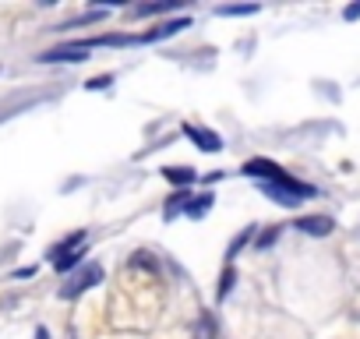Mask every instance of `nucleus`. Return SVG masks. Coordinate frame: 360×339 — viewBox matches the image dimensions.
<instances>
[{
	"label": "nucleus",
	"instance_id": "obj_1",
	"mask_svg": "<svg viewBox=\"0 0 360 339\" xmlns=\"http://www.w3.org/2000/svg\"><path fill=\"white\" fill-rule=\"evenodd\" d=\"M262 191H265V195H269L272 202L286 205V209H293V205H300L304 198H311V195H314V188H311V184H304V181H293L290 174H286L283 181L262 184Z\"/></svg>",
	"mask_w": 360,
	"mask_h": 339
},
{
	"label": "nucleus",
	"instance_id": "obj_2",
	"mask_svg": "<svg viewBox=\"0 0 360 339\" xmlns=\"http://www.w3.org/2000/svg\"><path fill=\"white\" fill-rule=\"evenodd\" d=\"M96 283H103V265L89 262L85 269H78L75 276H68V283L60 286V297H64V300H75V297H82L85 290H92Z\"/></svg>",
	"mask_w": 360,
	"mask_h": 339
},
{
	"label": "nucleus",
	"instance_id": "obj_3",
	"mask_svg": "<svg viewBox=\"0 0 360 339\" xmlns=\"http://www.w3.org/2000/svg\"><path fill=\"white\" fill-rule=\"evenodd\" d=\"M244 177H258L262 184H272V181H283L286 177V170L279 166V162H272V159H248L244 162Z\"/></svg>",
	"mask_w": 360,
	"mask_h": 339
},
{
	"label": "nucleus",
	"instance_id": "obj_4",
	"mask_svg": "<svg viewBox=\"0 0 360 339\" xmlns=\"http://www.w3.org/2000/svg\"><path fill=\"white\" fill-rule=\"evenodd\" d=\"M39 60L43 64H82V60H89V50L82 43H68V46H57L50 53H39Z\"/></svg>",
	"mask_w": 360,
	"mask_h": 339
},
{
	"label": "nucleus",
	"instance_id": "obj_5",
	"mask_svg": "<svg viewBox=\"0 0 360 339\" xmlns=\"http://www.w3.org/2000/svg\"><path fill=\"white\" fill-rule=\"evenodd\" d=\"M184 134L202 148V152H223V138L209 127H198V124H184Z\"/></svg>",
	"mask_w": 360,
	"mask_h": 339
},
{
	"label": "nucleus",
	"instance_id": "obj_6",
	"mask_svg": "<svg viewBox=\"0 0 360 339\" xmlns=\"http://www.w3.org/2000/svg\"><path fill=\"white\" fill-rule=\"evenodd\" d=\"M293 226H297L300 234H307V237H328L335 223H332L328 216H304V219H297Z\"/></svg>",
	"mask_w": 360,
	"mask_h": 339
},
{
	"label": "nucleus",
	"instance_id": "obj_7",
	"mask_svg": "<svg viewBox=\"0 0 360 339\" xmlns=\"http://www.w3.org/2000/svg\"><path fill=\"white\" fill-rule=\"evenodd\" d=\"M191 22L188 18H173V22H162V25H155L152 32H145L141 36V43H159V39H169V36H176V32H184Z\"/></svg>",
	"mask_w": 360,
	"mask_h": 339
},
{
	"label": "nucleus",
	"instance_id": "obj_8",
	"mask_svg": "<svg viewBox=\"0 0 360 339\" xmlns=\"http://www.w3.org/2000/svg\"><path fill=\"white\" fill-rule=\"evenodd\" d=\"M162 177H166L176 191H184L188 184H195V181H198V174H195L191 166H166V170H162Z\"/></svg>",
	"mask_w": 360,
	"mask_h": 339
},
{
	"label": "nucleus",
	"instance_id": "obj_9",
	"mask_svg": "<svg viewBox=\"0 0 360 339\" xmlns=\"http://www.w3.org/2000/svg\"><path fill=\"white\" fill-rule=\"evenodd\" d=\"M134 43H141V36H120V32H113V36H96V39H85L82 46H85V50H92V46H134Z\"/></svg>",
	"mask_w": 360,
	"mask_h": 339
},
{
	"label": "nucleus",
	"instance_id": "obj_10",
	"mask_svg": "<svg viewBox=\"0 0 360 339\" xmlns=\"http://www.w3.org/2000/svg\"><path fill=\"white\" fill-rule=\"evenodd\" d=\"M85 237H89L85 230H75V234H71V237H64V241H60L57 248H50V258L57 262V258H64V255H71V251H78V248L85 244Z\"/></svg>",
	"mask_w": 360,
	"mask_h": 339
},
{
	"label": "nucleus",
	"instance_id": "obj_11",
	"mask_svg": "<svg viewBox=\"0 0 360 339\" xmlns=\"http://www.w3.org/2000/svg\"><path fill=\"white\" fill-rule=\"evenodd\" d=\"M188 205H191V195L188 191H173L169 202H166V209H162V219H176L180 212H188Z\"/></svg>",
	"mask_w": 360,
	"mask_h": 339
},
{
	"label": "nucleus",
	"instance_id": "obj_12",
	"mask_svg": "<svg viewBox=\"0 0 360 339\" xmlns=\"http://www.w3.org/2000/svg\"><path fill=\"white\" fill-rule=\"evenodd\" d=\"M173 8H180V0H166V4H162V0H159V4H138L134 15H138V18H148V15H166V11H173Z\"/></svg>",
	"mask_w": 360,
	"mask_h": 339
},
{
	"label": "nucleus",
	"instance_id": "obj_13",
	"mask_svg": "<svg viewBox=\"0 0 360 339\" xmlns=\"http://www.w3.org/2000/svg\"><path fill=\"white\" fill-rule=\"evenodd\" d=\"M209 209H212V195L205 191V195H198V202L191 198V205H188V212H184V216H188V219H202Z\"/></svg>",
	"mask_w": 360,
	"mask_h": 339
},
{
	"label": "nucleus",
	"instance_id": "obj_14",
	"mask_svg": "<svg viewBox=\"0 0 360 339\" xmlns=\"http://www.w3.org/2000/svg\"><path fill=\"white\" fill-rule=\"evenodd\" d=\"M258 4H226V8H216L219 18H237V15H255Z\"/></svg>",
	"mask_w": 360,
	"mask_h": 339
},
{
	"label": "nucleus",
	"instance_id": "obj_15",
	"mask_svg": "<svg viewBox=\"0 0 360 339\" xmlns=\"http://www.w3.org/2000/svg\"><path fill=\"white\" fill-rule=\"evenodd\" d=\"M251 241H255V226H248V230H244V234H240V237L230 244V251H226V262L233 265V258L240 255V248H244V244H251Z\"/></svg>",
	"mask_w": 360,
	"mask_h": 339
},
{
	"label": "nucleus",
	"instance_id": "obj_16",
	"mask_svg": "<svg viewBox=\"0 0 360 339\" xmlns=\"http://www.w3.org/2000/svg\"><path fill=\"white\" fill-rule=\"evenodd\" d=\"M233 279H237V269H233V265H226V272L219 276V290H216V293H219V300H223V297H230V290H233Z\"/></svg>",
	"mask_w": 360,
	"mask_h": 339
},
{
	"label": "nucleus",
	"instance_id": "obj_17",
	"mask_svg": "<svg viewBox=\"0 0 360 339\" xmlns=\"http://www.w3.org/2000/svg\"><path fill=\"white\" fill-rule=\"evenodd\" d=\"M78 262H82V248H78V251H71V255H64V258H57V262H53V269H57V272H68V269H75Z\"/></svg>",
	"mask_w": 360,
	"mask_h": 339
},
{
	"label": "nucleus",
	"instance_id": "obj_18",
	"mask_svg": "<svg viewBox=\"0 0 360 339\" xmlns=\"http://www.w3.org/2000/svg\"><path fill=\"white\" fill-rule=\"evenodd\" d=\"M276 237H279V226H272V230H265V234H262V237L255 241V244H258V251H265V248H272V244H276Z\"/></svg>",
	"mask_w": 360,
	"mask_h": 339
},
{
	"label": "nucleus",
	"instance_id": "obj_19",
	"mask_svg": "<svg viewBox=\"0 0 360 339\" xmlns=\"http://www.w3.org/2000/svg\"><path fill=\"white\" fill-rule=\"evenodd\" d=\"M113 85V75H99V78H92L85 89H92V92H99V89H110Z\"/></svg>",
	"mask_w": 360,
	"mask_h": 339
},
{
	"label": "nucleus",
	"instance_id": "obj_20",
	"mask_svg": "<svg viewBox=\"0 0 360 339\" xmlns=\"http://www.w3.org/2000/svg\"><path fill=\"white\" fill-rule=\"evenodd\" d=\"M131 265H134V269H138V265H141V269H155V262H152V258H148L145 251H138V255L131 258Z\"/></svg>",
	"mask_w": 360,
	"mask_h": 339
},
{
	"label": "nucleus",
	"instance_id": "obj_21",
	"mask_svg": "<svg viewBox=\"0 0 360 339\" xmlns=\"http://www.w3.org/2000/svg\"><path fill=\"white\" fill-rule=\"evenodd\" d=\"M342 18H346V22H353V18H360V0H356V4H349V8L342 11Z\"/></svg>",
	"mask_w": 360,
	"mask_h": 339
},
{
	"label": "nucleus",
	"instance_id": "obj_22",
	"mask_svg": "<svg viewBox=\"0 0 360 339\" xmlns=\"http://www.w3.org/2000/svg\"><path fill=\"white\" fill-rule=\"evenodd\" d=\"M36 339H50V332L46 328H36Z\"/></svg>",
	"mask_w": 360,
	"mask_h": 339
}]
</instances>
